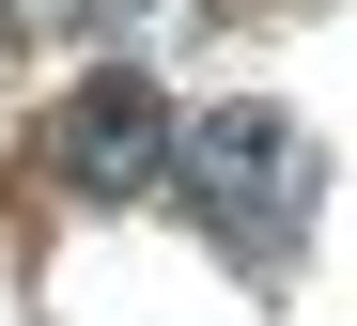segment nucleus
I'll use <instances>...</instances> for the list:
<instances>
[{
	"mask_svg": "<svg viewBox=\"0 0 357 326\" xmlns=\"http://www.w3.org/2000/svg\"><path fill=\"white\" fill-rule=\"evenodd\" d=\"M171 171H187V202H202L233 249H280L295 202H311V156H295L280 109H202V124H171Z\"/></svg>",
	"mask_w": 357,
	"mask_h": 326,
	"instance_id": "f257e3e1",
	"label": "nucleus"
},
{
	"mask_svg": "<svg viewBox=\"0 0 357 326\" xmlns=\"http://www.w3.org/2000/svg\"><path fill=\"white\" fill-rule=\"evenodd\" d=\"M93 0H0V31H78Z\"/></svg>",
	"mask_w": 357,
	"mask_h": 326,
	"instance_id": "7ed1b4c3",
	"label": "nucleus"
},
{
	"mask_svg": "<svg viewBox=\"0 0 357 326\" xmlns=\"http://www.w3.org/2000/svg\"><path fill=\"white\" fill-rule=\"evenodd\" d=\"M155 171H171V94L140 78V62L78 78L63 94V186H78V202H140Z\"/></svg>",
	"mask_w": 357,
	"mask_h": 326,
	"instance_id": "f03ea898",
	"label": "nucleus"
}]
</instances>
